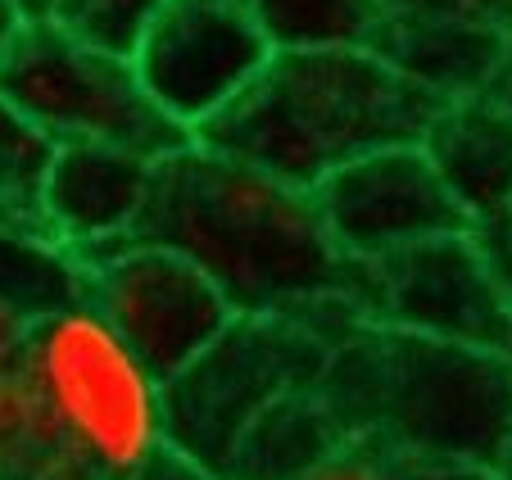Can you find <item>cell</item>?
Here are the masks:
<instances>
[{"label":"cell","mask_w":512,"mask_h":480,"mask_svg":"<svg viewBox=\"0 0 512 480\" xmlns=\"http://www.w3.org/2000/svg\"><path fill=\"white\" fill-rule=\"evenodd\" d=\"M476 480H485V476H476Z\"/></svg>","instance_id":"obj_27"},{"label":"cell","mask_w":512,"mask_h":480,"mask_svg":"<svg viewBox=\"0 0 512 480\" xmlns=\"http://www.w3.org/2000/svg\"><path fill=\"white\" fill-rule=\"evenodd\" d=\"M0 100L50 145H118L164 164L195 141L145 96L132 59L50 19H28L0 55Z\"/></svg>","instance_id":"obj_6"},{"label":"cell","mask_w":512,"mask_h":480,"mask_svg":"<svg viewBox=\"0 0 512 480\" xmlns=\"http://www.w3.org/2000/svg\"><path fill=\"white\" fill-rule=\"evenodd\" d=\"M472 240H476V250H481V259L490 263L494 281L503 286V295L512 299V213L490 218V222H476Z\"/></svg>","instance_id":"obj_21"},{"label":"cell","mask_w":512,"mask_h":480,"mask_svg":"<svg viewBox=\"0 0 512 480\" xmlns=\"http://www.w3.org/2000/svg\"><path fill=\"white\" fill-rule=\"evenodd\" d=\"M508 32L485 28L472 19H445V14H386L372 55H381L399 77L431 91L440 100L490 96L499 82Z\"/></svg>","instance_id":"obj_12"},{"label":"cell","mask_w":512,"mask_h":480,"mask_svg":"<svg viewBox=\"0 0 512 480\" xmlns=\"http://www.w3.org/2000/svg\"><path fill=\"white\" fill-rule=\"evenodd\" d=\"M290 480H476V471H445V467H417V462L395 458L390 449L372 440H345L318 458L309 471Z\"/></svg>","instance_id":"obj_19"},{"label":"cell","mask_w":512,"mask_h":480,"mask_svg":"<svg viewBox=\"0 0 512 480\" xmlns=\"http://www.w3.org/2000/svg\"><path fill=\"white\" fill-rule=\"evenodd\" d=\"M164 0H55L50 5V23L64 32L82 37L87 46H100L109 55L132 59L136 41L145 37L150 19L159 14Z\"/></svg>","instance_id":"obj_18"},{"label":"cell","mask_w":512,"mask_h":480,"mask_svg":"<svg viewBox=\"0 0 512 480\" xmlns=\"http://www.w3.org/2000/svg\"><path fill=\"white\" fill-rule=\"evenodd\" d=\"M28 331H32V322H23V317L10 313V308H0V372H19L23 367Z\"/></svg>","instance_id":"obj_22"},{"label":"cell","mask_w":512,"mask_h":480,"mask_svg":"<svg viewBox=\"0 0 512 480\" xmlns=\"http://www.w3.org/2000/svg\"><path fill=\"white\" fill-rule=\"evenodd\" d=\"M445 105L372 50H286L195 141L286 186L318 191L368 154L422 145Z\"/></svg>","instance_id":"obj_2"},{"label":"cell","mask_w":512,"mask_h":480,"mask_svg":"<svg viewBox=\"0 0 512 480\" xmlns=\"http://www.w3.org/2000/svg\"><path fill=\"white\" fill-rule=\"evenodd\" d=\"M82 268L87 304L164 385L191 372L236 327V308L223 290L164 245L123 240L82 259Z\"/></svg>","instance_id":"obj_7"},{"label":"cell","mask_w":512,"mask_h":480,"mask_svg":"<svg viewBox=\"0 0 512 480\" xmlns=\"http://www.w3.org/2000/svg\"><path fill=\"white\" fill-rule=\"evenodd\" d=\"M363 322L512 363V299L481 259L472 231L363 263Z\"/></svg>","instance_id":"obj_9"},{"label":"cell","mask_w":512,"mask_h":480,"mask_svg":"<svg viewBox=\"0 0 512 480\" xmlns=\"http://www.w3.org/2000/svg\"><path fill=\"white\" fill-rule=\"evenodd\" d=\"M485 480H512V435H508V444H503L499 462L490 467V476H485Z\"/></svg>","instance_id":"obj_25"},{"label":"cell","mask_w":512,"mask_h":480,"mask_svg":"<svg viewBox=\"0 0 512 480\" xmlns=\"http://www.w3.org/2000/svg\"><path fill=\"white\" fill-rule=\"evenodd\" d=\"M426 159L467 213L490 222L512 213V109L494 96L449 100L422 136Z\"/></svg>","instance_id":"obj_13"},{"label":"cell","mask_w":512,"mask_h":480,"mask_svg":"<svg viewBox=\"0 0 512 480\" xmlns=\"http://www.w3.org/2000/svg\"><path fill=\"white\" fill-rule=\"evenodd\" d=\"M499 105H508L512 109V41H508V55H503V68H499V82H494V91H490Z\"/></svg>","instance_id":"obj_24"},{"label":"cell","mask_w":512,"mask_h":480,"mask_svg":"<svg viewBox=\"0 0 512 480\" xmlns=\"http://www.w3.org/2000/svg\"><path fill=\"white\" fill-rule=\"evenodd\" d=\"M390 14H445V19H472L512 37V0H386Z\"/></svg>","instance_id":"obj_20"},{"label":"cell","mask_w":512,"mask_h":480,"mask_svg":"<svg viewBox=\"0 0 512 480\" xmlns=\"http://www.w3.org/2000/svg\"><path fill=\"white\" fill-rule=\"evenodd\" d=\"M277 50L245 0H164L132 50L145 96L200 136L259 82Z\"/></svg>","instance_id":"obj_8"},{"label":"cell","mask_w":512,"mask_h":480,"mask_svg":"<svg viewBox=\"0 0 512 480\" xmlns=\"http://www.w3.org/2000/svg\"><path fill=\"white\" fill-rule=\"evenodd\" d=\"M87 299V268L46 231L0 222V308L23 322H41L50 313Z\"/></svg>","instance_id":"obj_15"},{"label":"cell","mask_w":512,"mask_h":480,"mask_svg":"<svg viewBox=\"0 0 512 480\" xmlns=\"http://www.w3.org/2000/svg\"><path fill=\"white\" fill-rule=\"evenodd\" d=\"M155 168L118 145H55L41 182V227L64 250L91 259L136 236Z\"/></svg>","instance_id":"obj_11"},{"label":"cell","mask_w":512,"mask_h":480,"mask_svg":"<svg viewBox=\"0 0 512 480\" xmlns=\"http://www.w3.org/2000/svg\"><path fill=\"white\" fill-rule=\"evenodd\" d=\"M132 240L195 263L236 317H295L336 299L363 313V263L336 250L313 191L200 141L155 168Z\"/></svg>","instance_id":"obj_1"},{"label":"cell","mask_w":512,"mask_h":480,"mask_svg":"<svg viewBox=\"0 0 512 480\" xmlns=\"http://www.w3.org/2000/svg\"><path fill=\"white\" fill-rule=\"evenodd\" d=\"M336 444H345V435H340L331 408L322 404L318 385L295 390L250 426L227 480H290L309 471L318 458H327Z\"/></svg>","instance_id":"obj_14"},{"label":"cell","mask_w":512,"mask_h":480,"mask_svg":"<svg viewBox=\"0 0 512 480\" xmlns=\"http://www.w3.org/2000/svg\"><path fill=\"white\" fill-rule=\"evenodd\" d=\"M277 55L286 50H372L386 0H245Z\"/></svg>","instance_id":"obj_17"},{"label":"cell","mask_w":512,"mask_h":480,"mask_svg":"<svg viewBox=\"0 0 512 480\" xmlns=\"http://www.w3.org/2000/svg\"><path fill=\"white\" fill-rule=\"evenodd\" d=\"M19 5L28 19H50V5H55V0H19Z\"/></svg>","instance_id":"obj_26"},{"label":"cell","mask_w":512,"mask_h":480,"mask_svg":"<svg viewBox=\"0 0 512 480\" xmlns=\"http://www.w3.org/2000/svg\"><path fill=\"white\" fill-rule=\"evenodd\" d=\"M345 440H372L417 467L490 476L512 435V363L481 349L363 327L318 381Z\"/></svg>","instance_id":"obj_3"},{"label":"cell","mask_w":512,"mask_h":480,"mask_svg":"<svg viewBox=\"0 0 512 480\" xmlns=\"http://www.w3.org/2000/svg\"><path fill=\"white\" fill-rule=\"evenodd\" d=\"M0 480H96L23 372H0Z\"/></svg>","instance_id":"obj_16"},{"label":"cell","mask_w":512,"mask_h":480,"mask_svg":"<svg viewBox=\"0 0 512 480\" xmlns=\"http://www.w3.org/2000/svg\"><path fill=\"white\" fill-rule=\"evenodd\" d=\"M19 372L96 480H145L173 458L168 385L87 299L32 322Z\"/></svg>","instance_id":"obj_4"},{"label":"cell","mask_w":512,"mask_h":480,"mask_svg":"<svg viewBox=\"0 0 512 480\" xmlns=\"http://www.w3.org/2000/svg\"><path fill=\"white\" fill-rule=\"evenodd\" d=\"M336 250L349 263H377L422 240L472 231L422 145L368 154L313 191Z\"/></svg>","instance_id":"obj_10"},{"label":"cell","mask_w":512,"mask_h":480,"mask_svg":"<svg viewBox=\"0 0 512 480\" xmlns=\"http://www.w3.org/2000/svg\"><path fill=\"white\" fill-rule=\"evenodd\" d=\"M358 327L363 313L345 299L295 317H236V327L168 385L173 453L200 476L227 480L250 426L277 399L313 390Z\"/></svg>","instance_id":"obj_5"},{"label":"cell","mask_w":512,"mask_h":480,"mask_svg":"<svg viewBox=\"0 0 512 480\" xmlns=\"http://www.w3.org/2000/svg\"><path fill=\"white\" fill-rule=\"evenodd\" d=\"M23 23H28V14H23L19 0H0V55L14 46V37L23 32Z\"/></svg>","instance_id":"obj_23"}]
</instances>
